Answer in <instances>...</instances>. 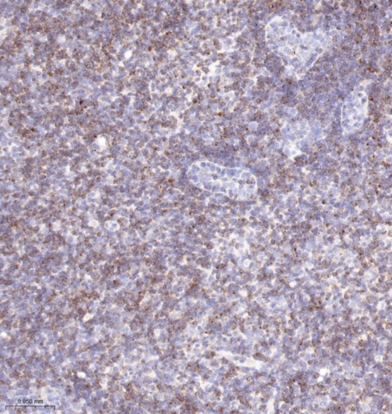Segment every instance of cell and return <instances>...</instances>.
I'll return each instance as SVG.
<instances>
[{"label": "cell", "mask_w": 392, "mask_h": 414, "mask_svg": "<svg viewBox=\"0 0 392 414\" xmlns=\"http://www.w3.org/2000/svg\"><path fill=\"white\" fill-rule=\"evenodd\" d=\"M364 84L351 93L342 109V124L348 130L359 129L368 114L369 97Z\"/></svg>", "instance_id": "cell-1"}]
</instances>
